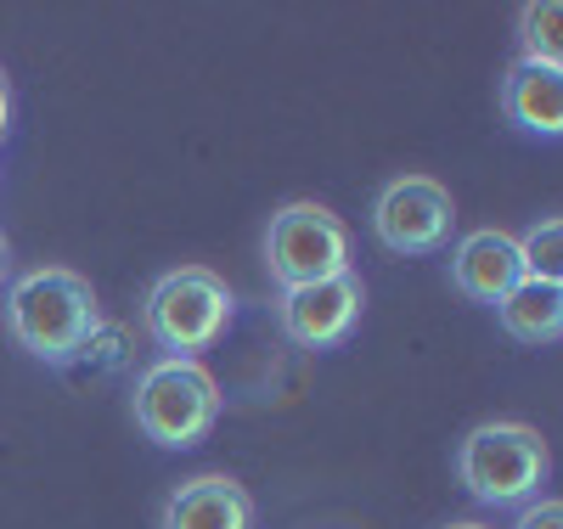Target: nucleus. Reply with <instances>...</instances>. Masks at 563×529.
Instances as JSON below:
<instances>
[{"label":"nucleus","mask_w":563,"mask_h":529,"mask_svg":"<svg viewBox=\"0 0 563 529\" xmlns=\"http://www.w3.org/2000/svg\"><path fill=\"white\" fill-rule=\"evenodd\" d=\"M7 327L34 361L74 366L102 339V299L68 265H34L7 287Z\"/></svg>","instance_id":"1"},{"label":"nucleus","mask_w":563,"mask_h":529,"mask_svg":"<svg viewBox=\"0 0 563 529\" xmlns=\"http://www.w3.org/2000/svg\"><path fill=\"white\" fill-rule=\"evenodd\" d=\"M372 231L389 254H429L451 243L456 203L434 175H395L372 203Z\"/></svg>","instance_id":"6"},{"label":"nucleus","mask_w":563,"mask_h":529,"mask_svg":"<svg viewBox=\"0 0 563 529\" xmlns=\"http://www.w3.org/2000/svg\"><path fill=\"white\" fill-rule=\"evenodd\" d=\"M501 108L525 135L558 141L563 135V68H541V63H519L501 85Z\"/></svg>","instance_id":"10"},{"label":"nucleus","mask_w":563,"mask_h":529,"mask_svg":"<svg viewBox=\"0 0 563 529\" xmlns=\"http://www.w3.org/2000/svg\"><path fill=\"white\" fill-rule=\"evenodd\" d=\"M130 411H135V428L153 445L186 451V445H198L214 428V417H220V383H214V372L203 361L164 355V361H153L147 372L135 377Z\"/></svg>","instance_id":"2"},{"label":"nucleus","mask_w":563,"mask_h":529,"mask_svg":"<svg viewBox=\"0 0 563 529\" xmlns=\"http://www.w3.org/2000/svg\"><path fill=\"white\" fill-rule=\"evenodd\" d=\"M445 529H485V524H445Z\"/></svg>","instance_id":"17"},{"label":"nucleus","mask_w":563,"mask_h":529,"mask_svg":"<svg viewBox=\"0 0 563 529\" xmlns=\"http://www.w3.org/2000/svg\"><path fill=\"white\" fill-rule=\"evenodd\" d=\"M366 310V287L355 271L327 276V282H305V287H282V332L305 350H333L344 344L355 321Z\"/></svg>","instance_id":"7"},{"label":"nucleus","mask_w":563,"mask_h":529,"mask_svg":"<svg viewBox=\"0 0 563 529\" xmlns=\"http://www.w3.org/2000/svg\"><path fill=\"white\" fill-rule=\"evenodd\" d=\"M158 524L164 529H254V496L238 478L198 473V478H186V485L169 491Z\"/></svg>","instance_id":"9"},{"label":"nucleus","mask_w":563,"mask_h":529,"mask_svg":"<svg viewBox=\"0 0 563 529\" xmlns=\"http://www.w3.org/2000/svg\"><path fill=\"white\" fill-rule=\"evenodd\" d=\"M496 310H501V327L512 332V339H525V344H558V332H563V287H552V282H519Z\"/></svg>","instance_id":"11"},{"label":"nucleus","mask_w":563,"mask_h":529,"mask_svg":"<svg viewBox=\"0 0 563 529\" xmlns=\"http://www.w3.org/2000/svg\"><path fill=\"white\" fill-rule=\"evenodd\" d=\"M0 276H7V236H0Z\"/></svg>","instance_id":"16"},{"label":"nucleus","mask_w":563,"mask_h":529,"mask_svg":"<svg viewBox=\"0 0 563 529\" xmlns=\"http://www.w3.org/2000/svg\"><path fill=\"white\" fill-rule=\"evenodd\" d=\"M519 45H525V63L563 68V7L558 0H530L519 12Z\"/></svg>","instance_id":"12"},{"label":"nucleus","mask_w":563,"mask_h":529,"mask_svg":"<svg viewBox=\"0 0 563 529\" xmlns=\"http://www.w3.org/2000/svg\"><path fill=\"white\" fill-rule=\"evenodd\" d=\"M451 276H456V287L474 305H501L512 287L525 282V271H519V236H507L496 225L467 231L456 243V254H451Z\"/></svg>","instance_id":"8"},{"label":"nucleus","mask_w":563,"mask_h":529,"mask_svg":"<svg viewBox=\"0 0 563 529\" xmlns=\"http://www.w3.org/2000/svg\"><path fill=\"white\" fill-rule=\"evenodd\" d=\"M512 529H563V502L558 496H536L519 513V524H512Z\"/></svg>","instance_id":"14"},{"label":"nucleus","mask_w":563,"mask_h":529,"mask_svg":"<svg viewBox=\"0 0 563 529\" xmlns=\"http://www.w3.org/2000/svg\"><path fill=\"white\" fill-rule=\"evenodd\" d=\"M519 271H525V282H552V287H563V220H558V214L536 220V225L519 236Z\"/></svg>","instance_id":"13"},{"label":"nucleus","mask_w":563,"mask_h":529,"mask_svg":"<svg viewBox=\"0 0 563 529\" xmlns=\"http://www.w3.org/2000/svg\"><path fill=\"white\" fill-rule=\"evenodd\" d=\"M547 440L525 422H485L462 440L456 451V473H462V491L474 496L479 507H519L541 491L547 478Z\"/></svg>","instance_id":"4"},{"label":"nucleus","mask_w":563,"mask_h":529,"mask_svg":"<svg viewBox=\"0 0 563 529\" xmlns=\"http://www.w3.org/2000/svg\"><path fill=\"white\" fill-rule=\"evenodd\" d=\"M265 271L276 287H305L350 271V231L321 203H282L265 225Z\"/></svg>","instance_id":"5"},{"label":"nucleus","mask_w":563,"mask_h":529,"mask_svg":"<svg viewBox=\"0 0 563 529\" xmlns=\"http://www.w3.org/2000/svg\"><path fill=\"white\" fill-rule=\"evenodd\" d=\"M238 294L231 282L209 265H175L153 282L147 294V332L180 361H198L209 344H220V332L231 327Z\"/></svg>","instance_id":"3"},{"label":"nucleus","mask_w":563,"mask_h":529,"mask_svg":"<svg viewBox=\"0 0 563 529\" xmlns=\"http://www.w3.org/2000/svg\"><path fill=\"white\" fill-rule=\"evenodd\" d=\"M12 130V90H7V74H0V141Z\"/></svg>","instance_id":"15"}]
</instances>
